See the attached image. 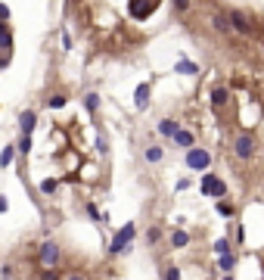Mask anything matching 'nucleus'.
Masks as SVG:
<instances>
[{"label": "nucleus", "instance_id": "nucleus-1", "mask_svg": "<svg viewBox=\"0 0 264 280\" xmlns=\"http://www.w3.org/2000/svg\"><path fill=\"white\" fill-rule=\"evenodd\" d=\"M227 16H230V25H233V31L236 34H243V38H252L258 28H255V16L252 13H246V9H239V6H233V9H227Z\"/></svg>", "mask_w": 264, "mask_h": 280}, {"label": "nucleus", "instance_id": "nucleus-2", "mask_svg": "<svg viewBox=\"0 0 264 280\" xmlns=\"http://www.w3.org/2000/svg\"><path fill=\"white\" fill-rule=\"evenodd\" d=\"M137 237V227L134 224H124L115 237H112L109 243V255H124V252H131V240Z\"/></svg>", "mask_w": 264, "mask_h": 280}, {"label": "nucleus", "instance_id": "nucleus-3", "mask_svg": "<svg viewBox=\"0 0 264 280\" xmlns=\"http://www.w3.org/2000/svg\"><path fill=\"white\" fill-rule=\"evenodd\" d=\"M199 190L205 193V196H211V200H224L227 196V187H224V181L217 178V174H202V184H199Z\"/></svg>", "mask_w": 264, "mask_h": 280}, {"label": "nucleus", "instance_id": "nucleus-4", "mask_svg": "<svg viewBox=\"0 0 264 280\" xmlns=\"http://www.w3.org/2000/svg\"><path fill=\"white\" fill-rule=\"evenodd\" d=\"M209 165H211V153H209V149H202V146L187 149V168L190 171H205Z\"/></svg>", "mask_w": 264, "mask_h": 280}, {"label": "nucleus", "instance_id": "nucleus-5", "mask_svg": "<svg viewBox=\"0 0 264 280\" xmlns=\"http://www.w3.org/2000/svg\"><path fill=\"white\" fill-rule=\"evenodd\" d=\"M59 243H53V240H44L41 243V249H38V262L44 265V268H56L59 265Z\"/></svg>", "mask_w": 264, "mask_h": 280}, {"label": "nucleus", "instance_id": "nucleus-6", "mask_svg": "<svg viewBox=\"0 0 264 280\" xmlns=\"http://www.w3.org/2000/svg\"><path fill=\"white\" fill-rule=\"evenodd\" d=\"M233 153H236V159H252L255 156V140H252V134H239L233 140Z\"/></svg>", "mask_w": 264, "mask_h": 280}, {"label": "nucleus", "instance_id": "nucleus-7", "mask_svg": "<svg viewBox=\"0 0 264 280\" xmlns=\"http://www.w3.org/2000/svg\"><path fill=\"white\" fill-rule=\"evenodd\" d=\"M149 97H153V81H140L134 90V109L137 112H143L149 106Z\"/></svg>", "mask_w": 264, "mask_h": 280}, {"label": "nucleus", "instance_id": "nucleus-8", "mask_svg": "<svg viewBox=\"0 0 264 280\" xmlns=\"http://www.w3.org/2000/svg\"><path fill=\"white\" fill-rule=\"evenodd\" d=\"M34 128H38V112H34V109H22L19 112V131L22 134H31Z\"/></svg>", "mask_w": 264, "mask_h": 280}, {"label": "nucleus", "instance_id": "nucleus-9", "mask_svg": "<svg viewBox=\"0 0 264 280\" xmlns=\"http://www.w3.org/2000/svg\"><path fill=\"white\" fill-rule=\"evenodd\" d=\"M211 28H214L217 34H230V31H233L230 16H227V13H214V16H211Z\"/></svg>", "mask_w": 264, "mask_h": 280}, {"label": "nucleus", "instance_id": "nucleus-10", "mask_svg": "<svg viewBox=\"0 0 264 280\" xmlns=\"http://www.w3.org/2000/svg\"><path fill=\"white\" fill-rule=\"evenodd\" d=\"M227 100H230V90H227L224 84L211 87V106H214V109H224V106H227Z\"/></svg>", "mask_w": 264, "mask_h": 280}, {"label": "nucleus", "instance_id": "nucleus-11", "mask_svg": "<svg viewBox=\"0 0 264 280\" xmlns=\"http://www.w3.org/2000/svg\"><path fill=\"white\" fill-rule=\"evenodd\" d=\"M180 131V125L174 122V119H162V122H158V134H162V137H168V140H174V134Z\"/></svg>", "mask_w": 264, "mask_h": 280}, {"label": "nucleus", "instance_id": "nucleus-12", "mask_svg": "<svg viewBox=\"0 0 264 280\" xmlns=\"http://www.w3.org/2000/svg\"><path fill=\"white\" fill-rule=\"evenodd\" d=\"M171 246H174V249H187L190 246V233L187 230H171Z\"/></svg>", "mask_w": 264, "mask_h": 280}, {"label": "nucleus", "instance_id": "nucleus-13", "mask_svg": "<svg viewBox=\"0 0 264 280\" xmlns=\"http://www.w3.org/2000/svg\"><path fill=\"white\" fill-rule=\"evenodd\" d=\"M174 75H199V66L190 60H177L174 63Z\"/></svg>", "mask_w": 264, "mask_h": 280}, {"label": "nucleus", "instance_id": "nucleus-14", "mask_svg": "<svg viewBox=\"0 0 264 280\" xmlns=\"http://www.w3.org/2000/svg\"><path fill=\"white\" fill-rule=\"evenodd\" d=\"M217 268H221L224 274H233V268H236V255H233V252H227V255H217Z\"/></svg>", "mask_w": 264, "mask_h": 280}, {"label": "nucleus", "instance_id": "nucleus-15", "mask_svg": "<svg viewBox=\"0 0 264 280\" xmlns=\"http://www.w3.org/2000/svg\"><path fill=\"white\" fill-rule=\"evenodd\" d=\"M174 146H180V149H193V146H196V143H193V134L180 128V131L174 134Z\"/></svg>", "mask_w": 264, "mask_h": 280}, {"label": "nucleus", "instance_id": "nucleus-16", "mask_svg": "<svg viewBox=\"0 0 264 280\" xmlns=\"http://www.w3.org/2000/svg\"><path fill=\"white\" fill-rule=\"evenodd\" d=\"M84 109H87L90 115H97V112H100V93H97V90L84 93Z\"/></svg>", "mask_w": 264, "mask_h": 280}, {"label": "nucleus", "instance_id": "nucleus-17", "mask_svg": "<svg viewBox=\"0 0 264 280\" xmlns=\"http://www.w3.org/2000/svg\"><path fill=\"white\" fill-rule=\"evenodd\" d=\"M143 159L149 162V165H156V162H162V159H165V149H162V146H146Z\"/></svg>", "mask_w": 264, "mask_h": 280}, {"label": "nucleus", "instance_id": "nucleus-18", "mask_svg": "<svg viewBox=\"0 0 264 280\" xmlns=\"http://www.w3.org/2000/svg\"><path fill=\"white\" fill-rule=\"evenodd\" d=\"M214 212L221 215V218H233L236 209H233V203H227V196H224V200H217V203H214Z\"/></svg>", "mask_w": 264, "mask_h": 280}, {"label": "nucleus", "instance_id": "nucleus-19", "mask_svg": "<svg viewBox=\"0 0 264 280\" xmlns=\"http://www.w3.org/2000/svg\"><path fill=\"white\" fill-rule=\"evenodd\" d=\"M16 153H19V146H16V143H9V146L3 149V156H0V165L9 168V165H13V159H16Z\"/></svg>", "mask_w": 264, "mask_h": 280}, {"label": "nucleus", "instance_id": "nucleus-20", "mask_svg": "<svg viewBox=\"0 0 264 280\" xmlns=\"http://www.w3.org/2000/svg\"><path fill=\"white\" fill-rule=\"evenodd\" d=\"M227 252H233V243L221 237V240H214V255H227Z\"/></svg>", "mask_w": 264, "mask_h": 280}, {"label": "nucleus", "instance_id": "nucleus-21", "mask_svg": "<svg viewBox=\"0 0 264 280\" xmlns=\"http://www.w3.org/2000/svg\"><path fill=\"white\" fill-rule=\"evenodd\" d=\"M56 187H59V181H56V178H44V181H41V193H44V196H53Z\"/></svg>", "mask_w": 264, "mask_h": 280}, {"label": "nucleus", "instance_id": "nucleus-22", "mask_svg": "<svg viewBox=\"0 0 264 280\" xmlns=\"http://www.w3.org/2000/svg\"><path fill=\"white\" fill-rule=\"evenodd\" d=\"M65 103H68V97H65V93H53V97L47 100V106H50V109H62Z\"/></svg>", "mask_w": 264, "mask_h": 280}, {"label": "nucleus", "instance_id": "nucleus-23", "mask_svg": "<svg viewBox=\"0 0 264 280\" xmlns=\"http://www.w3.org/2000/svg\"><path fill=\"white\" fill-rule=\"evenodd\" d=\"M16 146H19V153H22V156H28V149H31V134H22Z\"/></svg>", "mask_w": 264, "mask_h": 280}, {"label": "nucleus", "instance_id": "nucleus-24", "mask_svg": "<svg viewBox=\"0 0 264 280\" xmlns=\"http://www.w3.org/2000/svg\"><path fill=\"white\" fill-rule=\"evenodd\" d=\"M162 274H165V280H180V268L177 265H168Z\"/></svg>", "mask_w": 264, "mask_h": 280}, {"label": "nucleus", "instance_id": "nucleus-25", "mask_svg": "<svg viewBox=\"0 0 264 280\" xmlns=\"http://www.w3.org/2000/svg\"><path fill=\"white\" fill-rule=\"evenodd\" d=\"M171 6H174V13H187V9H190V0H171Z\"/></svg>", "mask_w": 264, "mask_h": 280}, {"label": "nucleus", "instance_id": "nucleus-26", "mask_svg": "<svg viewBox=\"0 0 264 280\" xmlns=\"http://www.w3.org/2000/svg\"><path fill=\"white\" fill-rule=\"evenodd\" d=\"M97 149H100V156H106V153H109V140H106V134H100V137H97Z\"/></svg>", "mask_w": 264, "mask_h": 280}, {"label": "nucleus", "instance_id": "nucleus-27", "mask_svg": "<svg viewBox=\"0 0 264 280\" xmlns=\"http://www.w3.org/2000/svg\"><path fill=\"white\" fill-rule=\"evenodd\" d=\"M158 237H162V230H158V227H153V230L146 233V243H158Z\"/></svg>", "mask_w": 264, "mask_h": 280}, {"label": "nucleus", "instance_id": "nucleus-28", "mask_svg": "<svg viewBox=\"0 0 264 280\" xmlns=\"http://www.w3.org/2000/svg\"><path fill=\"white\" fill-rule=\"evenodd\" d=\"M87 215H90V218H94V221H103V215H100V209H97L94 203H90V206H87Z\"/></svg>", "mask_w": 264, "mask_h": 280}, {"label": "nucleus", "instance_id": "nucleus-29", "mask_svg": "<svg viewBox=\"0 0 264 280\" xmlns=\"http://www.w3.org/2000/svg\"><path fill=\"white\" fill-rule=\"evenodd\" d=\"M62 50H72V34L62 31Z\"/></svg>", "mask_w": 264, "mask_h": 280}, {"label": "nucleus", "instance_id": "nucleus-30", "mask_svg": "<svg viewBox=\"0 0 264 280\" xmlns=\"http://www.w3.org/2000/svg\"><path fill=\"white\" fill-rule=\"evenodd\" d=\"M65 280H87V277H84V274H78V271H72V274H68Z\"/></svg>", "mask_w": 264, "mask_h": 280}, {"label": "nucleus", "instance_id": "nucleus-31", "mask_svg": "<svg viewBox=\"0 0 264 280\" xmlns=\"http://www.w3.org/2000/svg\"><path fill=\"white\" fill-rule=\"evenodd\" d=\"M221 280H233V274H224V277H221Z\"/></svg>", "mask_w": 264, "mask_h": 280}]
</instances>
